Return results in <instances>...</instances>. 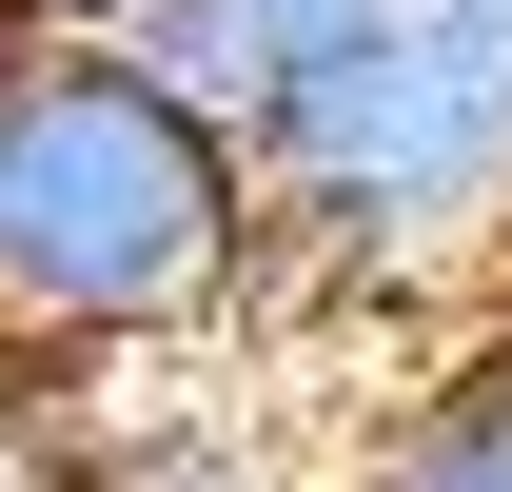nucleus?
Wrapping results in <instances>:
<instances>
[{"label":"nucleus","mask_w":512,"mask_h":492,"mask_svg":"<svg viewBox=\"0 0 512 492\" xmlns=\"http://www.w3.org/2000/svg\"><path fill=\"white\" fill-rule=\"evenodd\" d=\"M256 296H493L512 256V0H335L237 138Z\"/></svg>","instance_id":"obj_1"},{"label":"nucleus","mask_w":512,"mask_h":492,"mask_svg":"<svg viewBox=\"0 0 512 492\" xmlns=\"http://www.w3.org/2000/svg\"><path fill=\"white\" fill-rule=\"evenodd\" d=\"M256 315V197L60 20L0 40V355H158Z\"/></svg>","instance_id":"obj_2"},{"label":"nucleus","mask_w":512,"mask_h":492,"mask_svg":"<svg viewBox=\"0 0 512 492\" xmlns=\"http://www.w3.org/2000/svg\"><path fill=\"white\" fill-rule=\"evenodd\" d=\"M79 60H119L158 119H197L217 158H237L256 119H276V79H296V40H316L335 0H40Z\"/></svg>","instance_id":"obj_3"},{"label":"nucleus","mask_w":512,"mask_h":492,"mask_svg":"<svg viewBox=\"0 0 512 492\" xmlns=\"http://www.w3.org/2000/svg\"><path fill=\"white\" fill-rule=\"evenodd\" d=\"M355 492H512V355L414 374V414L375 433V473H355Z\"/></svg>","instance_id":"obj_4"},{"label":"nucleus","mask_w":512,"mask_h":492,"mask_svg":"<svg viewBox=\"0 0 512 492\" xmlns=\"http://www.w3.org/2000/svg\"><path fill=\"white\" fill-rule=\"evenodd\" d=\"M0 492H79V394L40 355H0Z\"/></svg>","instance_id":"obj_5"},{"label":"nucleus","mask_w":512,"mask_h":492,"mask_svg":"<svg viewBox=\"0 0 512 492\" xmlns=\"http://www.w3.org/2000/svg\"><path fill=\"white\" fill-rule=\"evenodd\" d=\"M493 355H512V256H493Z\"/></svg>","instance_id":"obj_6"}]
</instances>
